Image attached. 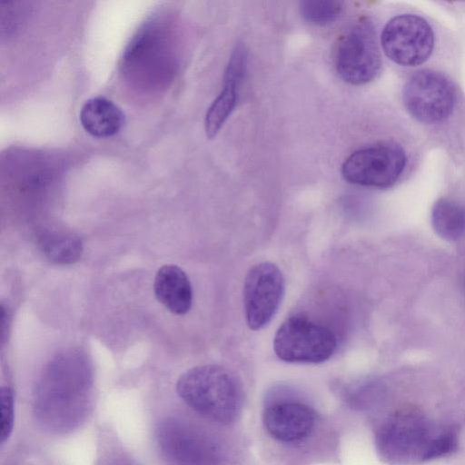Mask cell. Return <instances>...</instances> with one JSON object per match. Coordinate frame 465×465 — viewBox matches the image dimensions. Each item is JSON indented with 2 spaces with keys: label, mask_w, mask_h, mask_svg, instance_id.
I'll return each instance as SVG.
<instances>
[{
  "label": "cell",
  "mask_w": 465,
  "mask_h": 465,
  "mask_svg": "<svg viewBox=\"0 0 465 465\" xmlns=\"http://www.w3.org/2000/svg\"><path fill=\"white\" fill-rule=\"evenodd\" d=\"M79 120L90 135L107 138L116 134L123 127L124 115L111 100L97 96L87 100L81 108Z\"/></svg>",
  "instance_id": "4fadbf2b"
},
{
  "label": "cell",
  "mask_w": 465,
  "mask_h": 465,
  "mask_svg": "<svg viewBox=\"0 0 465 465\" xmlns=\"http://www.w3.org/2000/svg\"><path fill=\"white\" fill-rule=\"evenodd\" d=\"M93 409V382L87 366L58 361L41 377L33 399V415L48 433L73 432L87 420Z\"/></svg>",
  "instance_id": "7a4b0ae2"
},
{
  "label": "cell",
  "mask_w": 465,
  "mask_h": 465,
  "mask_svg": "<svg viewBox=\"0 0 465 465\" xmlns=\"http://www.w3.org/2000/svg\"><path fill=\"white\" fill-rule=\"evenodd\" d=\"M242 81L223 76V86L209 106L204 118V130L208 138H213L233 111L238 90Z\"/></svg>",
  "instance_id": "9a60e30c"
},
{
  "label": "cell",
  "mask_w": 465,
  "mask_h": 465,
  "mask_svg": "<svg viewBox=\"0 0 465 465\" xmlns=\"http://www.w3.org/2000/svg\"><path fill=\"white\" fill-rule=\"evenodd\" d=\"M42 465H45V464H42ZM47 465H49V464H47Z\"/></svg>",
  "instance_id": "ffe728a7"
},
{
  "label": "cell",
  "mask_w": 465,
  "mask_h": 465,
  "mask_svg": "<svg viewBox=\"0 0 465 465\" xmlns=\"http://www.w3.org/2000/svg\"><path fill=\"white\" fill-rule=\"evenodd\" d=\"M96 465H139V463L122 448L112 446L102 453Z\"/></svg>",
  "instance_id": "d6986e66"
},
{
  "label": "cell",
  "mask_w": 465,
  "mask_h": 465,
  "mask_svg": "<svg viewBox=\"0 0 465 465\" xmlns=\"http://www.w3.org/2000/svg\"><path fill=\"white\" fill-rule=\"evenodd\" d=\"M1 417L0 437L1 442H5L11 436L15 422L14 393L9 386L1 388Z\"/></svg>",
  "instance_id": "ac0fdd59"
},
{
  "label": "cell",
  "mask_w": 465,
  "mask_h": 465,
  "mask_svg": "<svg viewBox=\"0 0 465 465\" xmlns=\"http://www.w3.org/2000/svg\"><path fill=\"white\" fill-rule=\"evenodd\" d=\"M263 422L273 438L284 442L298 441L312 430L315 413L310 406L302 402H276L265 409Z\"/></svg>",
  "instance_id": "8fae6325"
},
{
  "label": "cell",
  "mask_w": 465,
  "mask_h": 465,
  "mask_svg": "<svg viewBox=\"0 0 465 465\" xmlns=\"http://www.w3.org/2000/svg\"><path fill=\"white\" fill-rule=\"evenodd\" d=\"M154 439L165 465H224L218 441L197 424L177 416L162 419Z\"/></svg>",
  "instance_id": "277c9868"
},
{
  "label": "cell",
  "mask_w": 465,
  "mask_h": 465,
  "mask_svg": "<svg viewBox=\"0 0 465 465\" xmlns=\"http://www.w3.org/2000/svg\"><path fill=\"white\" fill-rule=\"evenodd\" d=\"M385 54L395 64L416 66L426 62L434 48V33L421 16L404 14L391 18L381 35Z\"/></svg>",
  "instance_id": "9c48e42d"
},
{
  "label": "cell",
  "mask_w": 465,
  "mask_h": 465,
  "mask_svg": "<svg viewBox=\"0 0 465 465\" xmlns=\"http://www.w3.org/2000/svg\"><path fill=\"white\" fill-rule=\"evenodd\" d=\"M153 292L158 302L174 314H185L192 307L191 282L185 272L177 265L166 264L157 271Z\"/></svg>",
  "instance_id": "7c38bea8"
},
{
  "label": "cell",
  "mask_w": 465,
  "mask_h": 465,
  "mask_svg": "<svg viewBox=\"0 0 465 465\" xmlns=\"http://www.w3.org/2000/svg\"><path fill=\"white\" fill-rule=\"evenodd\" d=\"M407 163L404 150L393 142H381L356 150L341 166L343 178L353 184L387 188L403 173Z\"/></svg>",
  "instance_id": "52a82bcc"
},
{
  "label": "cell",
  "mask_w": 465,
  "mask_h": 465,
  "mask_svg": "<svg viewBox=\"0 0 465 465\" xmlns=\"http://www.w3.org/2000/svg\"><path fill=\"white\" fill-rule=\"evenodd\" d=\"M380 458L390 465H412L448 457L458 448V431L415 406L391 413L375 434Z\"/></svg>",
  "instance_id": "6da1fadb"
},
{
  "label": "cell",
  "mask_w": 465,
  "mask_h": 465,
  "mask_svg": "<svg viewBox=\"0 0 465 465\" xmlns=\"http://www.w3.org/2000/svg\"><path fill=\"white\" fill-rule=\"evenodd\" d=\"M334 64L340 77L351 84H365L378 75L381 56L375 28L370 20L360 19L340 37L334 51Z\"/></svg>",
  "instance_id": "8992f818"
},
{
  "label": "cell",
  "mask_w": 465,
  "mask_h": 465,
  "mask_svg": "<svg viewBox=\"0 0 465 465\" xmlns=\"http://www.w3.org/2000/svg\"><path fill=\"white\" fill-rule=\"evenodd\" d=\"M402 99L411 116L420 123L433 124L451 114L456 104V89L444 74L423 69L408 79Z\"/></svg>",
  "instance_id": "ba28073f"
},
{
  "label": "cell",
  "mask_w": 465,
  "mask_h": 465,
  "mask_svg": "<svg viewBox=\"0 0 465 465\" xmlns=\"http://www.w3.org/2000/svg\"><path fill=\"white\" fill-rule=\"evenodd\" d=\"M180 398L194 411L212 421L229 424L242 410V390L232 372L214 364L195 366L177 381Z\"/></svg>",
  "instance_id": "3957f363"
},
{
  "label": "cell",
  "mask_w": 465,
  "mask_h": 465,
  "mask_svg": "<svg viewBox=\"0 0 465 465\" xmlns=\"http://www.w3.org/2000/svg\"><path fill=\"white\" fill-rule=\"evenodd\" d=\"M39 245L44 255L58 264H71L78 261L83 252L81 239L67 231H51L41 236Z\"/></svg>",
  "instance_id": "5bb4252c"
},
{
  "label": "cell",
  "mask_w": 465,
  "mask_h": 465,
  "mask_svg": "<svg viewBox=\"0 0 465 465\" xmlns=\"http://www.w3.org/2000/svg\"><path fill=\"white\" fill-rule=\"evenodd\" d=\"M336 347V336L328 327L300 315L285 320L273 339L275 354L287 362L321 363Z\"/></svg>",
  "instance_id": "5b68a950"
},
{
  "label": "cell",
  "mask_w": 465,
  "mask_h": 465,
  "mask_svg": "<svg viewBox=\"0 0 465 465\" xmlns=\"http://www.w3.org/2000/svg\"><path fill=\"white\" fill-rule=\"evenodd\" d=\"M284 278L271 262L252 266L243 282V307L248 327L258 331L275 315L284 294Z\"/></svg>",
  "instance_id": "30bf717a"
},
{
  "label": "cell",
  "mask_w": 465,
  "mask_h": 465,
  "mask_svg": "<svg viewBox=\"0 0 465 465\" xmlns=\"http://www.w3.org/2000/svg\"><path fill=\"white\" fill-rule=\"evenodd\" d=\"M431 224L440 238L455 242L465 231V211L450 199H439L431 210Z\"/></svg>",
  "instance_id": "2e32d148"
},
{
  "label": "cell",
  "mask_w": 465,
  "mask_h": 465,
  "mask_svg": "<svg viewBox=\"0 0 465 465\" xmlns=\"http://www.w3.org/2000/svg\"><path fill=\"white\" fill-rule=\"evenodd\" d=\"M341 9L342 3L336 0H304L300 4L302 17L316 25L332 23Z\"/></svg>",
  "instance_id": "e0dca14e"
}]
</instances>
